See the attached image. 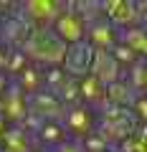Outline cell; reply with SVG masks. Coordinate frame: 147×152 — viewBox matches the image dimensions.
I'll return each mask as SVG.
<instances>
[{"label":"cell","instance_id":"6da1fadb","mask_svg":"<svg viewBox=\"0 0 147 152\" xmlns=\"http://www.w3.org/2000/svg\"><path fill=\"white\" fill-rule=\"evenodd\" d=\"M140 124L142 122L135 117V112L129 107H112V104H107L97 117V129L94 132L112 147V145H119L122 140H127L129 134H135Z\"/></svg>","mask_w":147,"mask_h":152},{"label":"cell","instance_id":"7a4b0ae2","mask_svg":"<svg viewBox=\"0 0 147 152\" xmlns=\"http://www.w3.org/2000/svg\"><path fill=\"white\" fill-rule=\"evenodd\" d=\"M20 51L26 53V58L31 64L41 66V69H56L64 61L66 43H61L59 38L51 33V28H36L33 36L28 38V43Z\"/></svg>","mask_w":147,"mask_h":152},{"label":"cell","instance_id":"3957f363","mask_svg":"<svg viewBox=\"0 0 147 152\" xmlns=\"http://www.w3.org/2000/svg\"><path fill=\"white\" fill-rule=\"evenodd\" d=\"M94 53L97 51L86 43V41H79V43H71L66 46V53H64V61H61L59 69L64 71L69 79L79 81V79H86L91 74V64H94Z\"/></svg>","mask_w":147,"mask_h":152},{"label":"cell","instance_id":"277c9868","mask_svg":"<svg viewBox=\"0 0 147 152\" xmlns=\"http://www.w3.org/2000/svg\"><path fill=\"white\" fill-rule=\"evenodd\" d=\"M99 13L117 33L127 31V28H135V26H142L135 0H104V3H99Z\"/></svg>","mask_w":147,"mask_h":152},{"label":"cell","instance_id":"5b68a950","mask_svg":"<svg viewBox=\"0 0 147 152\" xmlns=\"http://www.w3.org/2000/svg\"><path fill=\"white\" fill-rule=\"evenodd\" d=\"M61 10H64V3L59 0H26L18 5V15L33 28H48Z\"/></svg>","mask_w":147,"mask_h":152},{"label":"cell","instance_id":"8992f818","mask_svg":"<svg viewBox=\"0 0 147 152\" xmlns=\"http://www.w3.org/2000/svg\"><path fill=\"white\" fill-rule=\"evenodd\" d=\"M48 28L61 43H66V46L84 41V33H86V23H84L74 10H69V5H64V10L53 18V23H51Z\"/></svg>","mask_w":147,"mask_h":152},{"label":"cell","instance_id":"52a82bcc","mask_svg":"<svg viewBox=\"0 0 147 152\" xmlns=\"http://www.w3.org/2000/svg\"><path fill=\"white\" fill-rule=\"evenodd\" d=\"M61 127H64V132H71L74 140H84L86 134L97 129V114L84 104L66 107L64 117H61Z\"/></svg>","mask_w":147,"mask_h":152},{"label":"cell","instance_id":"ba28073f","mask_svg":"<svg viewBox=\"0 0 147 152\" xmlns=\"http://www.w3.org/2000/svg\"><path fill=\"white\" fill-rule=\"evenodd\" d=\"M0 114L5 117L8 124H23V119L28 117V96L13 79L8 84L5 94L0 96Z\"/></svg>","mask_w":147,"mask_h":152},{"label":"cell","instance_id":"9c48e42d","mask_svg":"<svg viewBox=\"0 0 147 152\" xmlns=\"http://www.w3.org/2000/svg\"><path fill=\"white\" fill-rule=\"evenodd\" d=\"M64 112H66V107L46 89L33 94V96H28V114H33L41 122H61Z\"/></svg>","mask_w":147,"mask_h":152},{"label":"cell","instance_id":"30bf717a","mask_svg":"<svg viewBox=\"0 0 147 152\" xmlns=\"http://www.w3.org/2000/svg\"><path fill=\"white\" fill-rule=\"evenodd\" d=\"M36 28L31 23H26L20 15H18V8L15 13H10L8 18H3V26H0V38L8 48H23L28 43V38L33 36Z\"/></svg>","mask_w":147,"mask_h":152},{"label":"cell","instance_id":"8fae6325","mask_svg":"<svg viewBox=\"0 0 147 152\" xmlns=\"http://www.w3.org/2000/svg\"><path fill=\"white\" fill-rule=\"evenodd\" d=\"M84 41H86L94 51H112L117 46V31L99 15V18H94L91 23H86Z\"/></svg>","mask_w":147,"mask_h":152},{"label":"cell","instance_id":"7c38bea8","mask_svg":"<svg viewBox=\"0 0 147 152\" xmlns=\"http://www.w3.org/2000/svg\"><path fill=\"white\" fill-rule=\"evenodd\" d=\"M122 66L117 64V58L112 56V51H97L94 53V64H91V74L102 86H109V84H114L122 79Z\"/></svg>","mask_w":147,"mask_h":152},{"label":"cell","instance_id":"4fadbf2b","mask_svg":"<svg viewBox=\"0 0 147 152\" xmlns=\"http://www.w3.org/2000/svg\"><path fill=\"white\" fill-rule=\"evenodd\" d=\"M36 150V137L20 124H10L5 134L0 137V152H33Z\"/></svg>","mask_w":147,"mask_h":152},{"label":"cell","instance_id":"5bb4252c","mask_svg":"<svg viewBox=\"0 0 147 152\" xmlns=\"http://www.w3.org/2000/svg\"><path fill=\"white\" fill-rule=\"evenodd\" d=\"M76 89H79V104L84 107H107V96H104V86L94 79V76H86V79H79L76 81Z\"/></svg>","mask_w":147,"mask_h":152},{"label":"cell","instance_id":"9a60e30c","mask_svg":"<svg viewBox=\"0 0 147 152\" xmlns=\"http://www.w3.org/2000/svg\"><path fill=\"white\" fill-rule=\"evenodd\" d=\"M13 81L23 89V94H26V96H33V94L43 91V69H41V66H36V64H28L26 69H23L20 74L13 79Z\"/></svg>","mask_w":147,"mask_h":152},{"label":"cell","instance_id":"2e32d148","mask_svg":"<svg viewBox=\"0 0 147 152\" xmlns=\"http://www.w3.org/2000/svg\"><path fill=\"white\" fill-rule=\"evenodd\" d=\"M117 43L127 46L132 53H137L140 58H145V53H147V33H145V28H142V26L127 28V31L117 33Z\"/></svg>","mask_w":147,"mask_h":152},{"label":"cell","instance_id":"e0dca14e","mask_svg":"<svg viewBox=\"0 0 147 152\" xmlns=\"http://www.w3.org/2000/svg\"><path fill=\"white\" fill-rule=\"evenodd\" d=\"M104 96H107V104H112V107H129L132 109L137 94L129 89V84H127L124 79H119V81L104 86Z\"/></svg>","mask_w":147,"mask_h":152},{"label":"cell","instance_id":"ac0fdd59","mask_svg":"<svg viewBox=\"0 0 147 152\" xmlns=\"http://www.w3.org/2000/svg\"><path fill=\"white\" fill-rule=\"evenodd\" d=\"M122 79H124L127 84H129V89L137 94V96H142L145 94V86H147V71H145V61H137V64H132L129 69L122 71Z\"/></svg>","mask_w":147,"mask_h":152},{"label":"cell","instance_id":"d6986e66","mask_svg":"<svg viewBox=\"0 0 147 152\" xmlns=\"http://www.w3.org/2000/svg\"><path fill=\"white\" fill-rule=\"evenodd\" d=\"M33 137H36L41 145H51V147H56V145H61V142L69 140L66 132H64V127H61V122H43L41 129L36 132Z\"/></svg>","mask_w":147,"mask_h":152},{"label":"cell","instance_id":"ffe728a7","mask_svg":"<svg viewBox=\"0 0 147 152\" xmlns=\"http://www.w3.org/2000/svg\"><path fill=\"white\" fill-rule=\"evenodd\" d=\"M31 64V61L26 58V53H23L20 48H8V58H5V74L10 76V79H15L18 74H20L26 66Z\"/></svg>","mask_w":147,"mask_h":152},{"label":"cell","instance_id":"44dd1931","mask_svg":"<svg viewBox=\"0 0 147 152\" xmlns=\"http://www.w3.org/2000/svg\"><path fill=\"white\" fill-rule=\"evenodd\" d=\"M53 152H84V147H81L79 140H66V142H61V145H56Z\"/></svg>","mask_w":147,"mask_h":152},{"label":"cell","instance_id":"7402d4cb","mask_svg":"<svg viewBox=\"0 0 147 152\" xmlns=\"http://www.w3.org/2000/svg\"><path fill=\"white\" fill-rule=\"evenodd\" d=\"M8 84H10V76H8L5 71H0V96H3V94H5Z\"/></svg>","mask_w":147,"mask_h":152},{"label":"cell","instance_id":"603a6c76","mask_svg":"<svg viewBox=\"0 0 147 152\" xmlns=\"http://www.w3.org/2000/svg\"><path fill=\"white\" fill-rule=\"evenodd\" d=\"M8 127H10V124H8V122H5V117L0 114V137L5 134V129H8Z\"/></svg>","mask_w":147,"mask_h":152},{"label":"cell","instance_id":"cb8c5ba5","mask_svg":"<svg viewBox=\"0 0 147 152\" xmlns=\"http://www.w3.org/2000/svg\"><path fill=\"white\" fill-rule=\"evenodd\" d=\"M104 152H117V150H114V147H112V150H104Z\"/></svg>","mask_w":147,"mask_h":152},{"label":"cell","instance_id":"d4e9b609","mask_svg":"<svg viewBox=\"0 0 147 152\" xmlns=\"http://www.w3.org/2000/svg\"><path fill=\"white\" fill-rule=\"evenodd\" d=\"M33 152H43V150H33Z\"/></svg>","mask_w":147,"mask_h":152}]
</instances>
